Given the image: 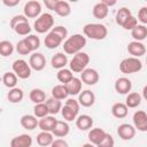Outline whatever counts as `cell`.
I'll list each match as a JSON object with an SVG mask.
<instances>
[{
	"label": "cell",
	"mask_w": 147,
	"mask_h": 147,
	"mask_svg": "<svg viewBox=\"0 0 147 147\" xmlns=\"http://www.w3.org/2000/svg\"><path fill=\"white\" fill-rule=\"evenodd\" d=\"M20 123H21V125H22L23 129L29 130V131L34 130V129L39 125V121L37 119V117H36L34 115H29V114L23 115V116L21 117Z\"/></svg>",
	"instance_id": "18"
},
{
	"label": "cell",
	"mask_w": 147,
	"mask_h": 147,
	"mask_svg": "<svg viewBox=\"0 0 147 147\" xmlns=\"http://www.w3.org/2000/svg\"><path fill=\"white\" fill-rule=\"evenodd\" d=\"M82 85H83L82 79L77 78V77H74V79L67 84L69 95H79L80 92H82Z\"/></svg>",
	"instance_id": "26"
},
{
	"label": "cell",
	"mask_w": 147,
	"mask_h": 147,
	"mask_svg": "<svg viewBox=\"0 0 147 147\" xmlns=\"http://www.w3.org/2000/svg\"><path fill=\"white\" fill-rule=\"evenodd\" d=\"M68 95H69V92H68L67 85L59 84L52 88V96L57 100H64L68 98Z\"/></svg>",
	"instance_id": "28"
},
{
	"label": "cell",
	"mask_w": 147,
	"mask_h": 147,
	"mask_svg": "<svg viewBox=\"0 0 147 147\" xmlns=\"http://www.w3.org/2000/svg\"><path fill=\"white\" fill-rule=\"evenodd\" d=\"M133 126L140 132H147V114L144 110H137L132 117Z\"/></svg>",
	"instance_id": "9"
},
{
	"label": "cell",
	"mask_w": 147,
	"mask_h": 147,
	"mask_svg": "<svg viewBox=\"0 0 147 147\" xmlns=\"http://www.w3.org/2000/svg\"><path fill=\"white\" fill-rule=\"evenodd\" d=\"M57 1L59 0H45L44 1V3H45V6L48 8V9H51V10H55V8H56V5H57Z\"/></svg>",
	"instance_id": "50"
},
{
	"label": "cell",
	"mask_w": 147,
	"mask_h": 147,
	"mask_svg": "<svg viewBox=\"0 0 147 147\" xmlns=\"http://www.w3.org/2000/svg\"><path fill=\"white\" fill-rule=\"evenodd\" d=\"M56 122H57V119H56L54 116L48 115V116H46V117L39 119V125H38V127H39L41 131L52 132L53 129L55 127Z\"/></svg>",
	"instance_id": "22"
},
{
	"label": "cell",
	"mask_w": 147,
	"mask_h": 147,
	"mask_svg": "<svg viewBox=\"0 0 147 147\" xmlns=\"http://www.w3.org/2000/svg\"><path fill=\"white\" fill-rule=\"evenodd\" d=\"M141 103V95L138 92H131L126 95L125 105L127 108H137Z\"/></svg>",
	"instance_id": "34"
},
{
	"label": "cell",
	"mask_w": 147,
	"mask_h": 147,
	"mask_svg": "<svg viewBox=\"0 0 147 147\" xmlns=\"http://www.w3.org/2000/svg\"><path fill=\"white\" fill-rule=\"evenodd\" d=\"M11 69L13 72H15V75L21 79H28L31 76V67L23 59L15 60L11 64Z\"/></svg>",
	"instance_id": "6"
},
{
	"label": "cell",
	"mask_w": 147,
	"mask_h": 147,
	"mask_svg": "<svg viewBox=\"0 0 147 147\" xmlns=\"http://www.w3.org/2000/svg\"><path fill=\"white\" fill-rule=\"evenodd\" d=\"M114 145H115V141H114L113 136L107 133L106 137L103 138V140L98 145V147H114Z\"/></svg>",
	"instance_id": "46"
},
{
	"label": "cell",
	"mask_w": 147,
	"mask_h": 147,
	"mask_svg": "<svg viewBox=\"0 0 147 147\" xmlns=\"http://www.w3.org/2000/svg\"><path fill=\"white\" fill-rule=\"evenodd\" d=\"M136 127L131 124L123 123L117 127V134L122 140H131L136 136Z\"/></svg>",
	"instance_id": "11"
},
{
	"label": "cell",
	"mask_w": 147,
	"mask_h": 147,
	"mask_svg": "<svg viewBox=\"0 0 147 147\" xmlns=\"http://www.w3.org/2000/svg\"><path fill=\"white\" fill-rule=\"evenodd\" d=\"M76 126L80 131H87L91 130L93 126V118L90 115H79L76 118Z\"/></svg>",
	"instance_id": "20"
},
{
	"label": "cell",
	"mask_w": 147,
	"mask_h": 147,
	"mask_svg": "<svg viewBox=\"0 0 147 147\" xmlns=\"http://www.w3.org/2000/svg\"><path fill=\"white\" fill-rule=\"evenodd\" d=\"M142 69V63L137 57H126L123 59L119 63V70L123 74H136Z\"/></svg>",
	"instance_id": "5"
},
{
	"label": "cell",
	"mask_w": 147,
	"mask_h": 147,
	"mask_svg": "<svg viewBox=\"0 0 147 147\" xmlns=\"http://www.w3.org/2000/svg\"><path fill=\"white\" fill-rule=\"evenodd\" d=\"M82 147H94V145L91 144V142H87V144H84Z\"/></svg>",
	"instance_id": "54"
},
{
	"label": "cell",
	"mask_w": 147,
	"mask_h": 147,
	"mask_svg": "<svg viewBox=\"0 0 147 147\" xmlns=\"http://www.w3.org/2000/svg\"><path fill=\"white\" fill-rule=\"evenodd\" d=\"M31 146H32V137L25 133L16 136L10 140V147H31Z\"/></svg>",
	"instance_id": "14"
},
{
	"label": "cell",
	"mask_w": 147,
	"mask_h": 147,
	"mask_svg": "<svg viewBox=\"0 0 147 147\" xmlns=\"http://www.w3.org/2000/svg\"><path fill=\"white\" fill-rule=\"evenodd\" d=\"M51 64L54 69H57V70L65 68V65L68 64V57L65 53H61V52L55 53L51 59Z\"/></svg>",
	"instance_id": "17"
},
{
	"label": "cell",
	"mask_w": 147,
	"mask_h": 147,
	"mask_svg": "<svg viewBox=\"0 0 147 147\" xmlns=\"http://www.w3.org/2000/svg\"><path fill=\"white\" fill-rule=\"evenodd\" d=\"M146 64H147V55H146Z\"/></svg>",
	"instance_id": "55"
},
{
	"label": "cell",
	"mask_w": 147,
	"mask_h": 147,
	"mask_svg": "<svg viewBox=\"0 0 147 147\" xmlns=\"http://www.w3.org/2000/svg\"><path fill=\"white\" fill-rule=\"evenodd\" d=\"M65 106L67 107H69V108H71L75 113H79V108H80V105H79V102H78V100H75V99H68L67 101H65Z\"/></svg>",
	"instance_id": "47"
},
{
	"label": "cell",
	"mask_w": 147,
	"mask_h": 147,
	"mask_svg": "<svg viewBox=\"0 0 147 147\" xmlns=\"http://www.w3.org/2000/svg\"><path fill=\"white\" fill-rule=\"evenodd\" d=\"M59 16L61 17H67L71 14V7L69 5L68 1H63V0H59L57 1V5H56V8L54 10Z\"/></svg>",
	"instance_id": "30"
},
{
	"label": "cell",
	"mask_w": 147,
	"mask_h": 147,
	"mask_svg": "<svg viewBox=\"0 0 147 147\" xmlns=\"http://www.w3.org/2000/svg\"><path fill=\"white\" fill-rule=\"evenodd\" d=\"M23 15L26 16L28 18H38L40 15H41V5L39 1H36V0H31V1H28L25 5H24V8H23Z\"/></svg>",
	"instance_id": "7"
},
{
	"label": "cell",
	"mask_w": 147,
	"mask_h": 147,
	"mask_svg": "<svg viewBox=\"0 0 147 147\" xmlns=\"http://www.w3.org/2000/svg\"><path fill=\"white\" fill-rule=\"evenodd\" d=\"M130 16H132L131 10H130L129 8H126V7H122V8H119V9L117 10L116 16H115V21H116V23H117L118 25L122 26V25L124 24V22H125Z\"/></svg>",
	"instance_id": "36"
},
{
	"label": "cell",
	"mask_w": 147,
	"mask_h": 147,
	"mask_svg": "<svg viewBox=\"0 0 147 147\" xmlns=\"http://www.w3.org/2000/svg\"><path fill=\"white\" fill-rule=\"evenodd\" d=\"M33 114H34V116L37 118H44V117L48 116L49 115V110H48V107H47L46 102L34 105V107H33Z\"/></svg>",
	"instance_id": "37"
},
{
	"label": "cell",
	"mask_w": 147,
	"mask_h": 147,
	"mask_svg": "<svg viewBox=\"0 0 147 147\" xmlns=\"http://www.w3.org/2000/svg\"><path fill=\"white\" fill-rule=\"evenodd\" d=\"M14 45H13V42L11 41H9V40H2V41H0V54L2 55V56H9V55H11L13 54V52H14Z\"/></svg>",
	"instance_id": "38"
},
{
	"label": "cell",
	"mask_w": 147,
	"mask_h": 147,
	"mask_svg": "<svg viewBox=\"0 0 147 147\" xmlns=\"http://www.w3.org/2000/svg\"><path fill=\"white\" fill-rule=\"evenodd\" d=\"M137 25H138V18H136V17L132 15V16H130V17L124 22V24L122 25V28H123L124 30L132 31Z\"/></svg>",
	"instance_id": "43"
},
{
	"label": "cell",
	"mask_w": 147,
	"mask_h": 147,
	"mask_svg": "<svg viewBox=\"0 0 147 147\" xmlns=\"http://www.w3.org/2000/svg\"><path fill=\"white\" fill-rule=\"evenodd\" d=\"M99 72L95 69L92 68H86L82 74H80V79L84 84L88 85V86H93L99 82Z\"/></svg>",
	"instance_id": "10"
},
{
	"label": "cell",
	"mask_w": 147,
	"mask_h": 147,
	"mask_svg": "<svg viewBox=\"0 0 147 147\" xmlns=\"http://www.w3.org/2000/svg\"><path fill=\"white\" fill-rule=\"evenodd\" d=\"M69 132H70V126L65 121H57L55 124V127L52 131L53 136L57 138H64L69 134Z\"/></svg>",
	"instance_id": "19"
},
{
	"label": "cell",
	"mask_w": 147,
	"mask_h": 147,
	"mask_svg": "<svg viewBox=\"0 0 147 147\" xmlns=\"http://www.w3.org/2000/svg\"><path fill=\"white\" fill-rule=\"evenodd\" d=\"M16 52L20 55H29L31 53V49H30L28 42L25 41V39H22L16 44Z\"/></svg>",
	"instance_id": "42"
},
{
	"label": "cell",
	"mask_w": 147,
	"mask_h": 147,
	"mask_svg": "<svg viewBox=\"0 0 147 147\" xmlns=\"http://www.w3.org/2000/svg\"><path fill=\"white\" fill-rule=\"evenodd\" d=\"M54 28V17L49 13H42L33 23V29L38 33H46Z\"/></svg>",
	"instance_id": "4"
},
{
	"label": "cell",
	"mask_w": 147,
	"mask_h": 147,
	"mask_svg": "<svg viewBox=\"0 0 147 147\" xmlns=\"http://www.w3.org/2000/svg\"><path fill=\"white\" fill-rule=\"evenodd\" d=\"M2 3L7 7H15L20 3V0H2Z\"/></svg>",
	"instance_id": "51"
},
{
	"label": "cell",
	"mask_w": 147,
	"mask_h": 147,
	"mask_svg": "<svg viewBox=\"0 0 147 147\" xmlns=\"http://www.w3.org/2000/svg\"><path fill=\"white\" fill-rule=\"evenodd\" d=\"M29 98L34 105L42 103L44 101H46V93L41 88H33V90H31Z\"/></svg>",
	"instance_id": "31"
},
{
	"label": "cell",
	"mask_w": 147,
	"mask_h": 147,
	"mask_svg": "<svg viewBox=\"0 0 147 147\" xmlns=\"http://www.w3.org/2000/svg\"><path fill=\"white\" fill-rule=\"evenodd\" d=\"M132 88V83L126 77H119L115 82V91L118 94H129Z\"/></svg>",
	"instance_id": "13"
},
{
	"label": "cell",
	"mask_w": 147,
	"mask_h": 147,
	"mask_svg": "<svg viewBox=\"0 0 147 147\" xmlns=\"http://www.w3.org/2000/svg\"><path fill=\"white\" fill-rule=\"evenodd\" d=\"M101 2H103L108 8L111 7V6H115V5H116V0H102Z\"/></svg>",
	"instance_id": "52"
},
{
	"label": "cell",
	"mask_w": 147,
	"mask_h": 147,
	"mask_svg": "<svg viewBox=\"0 0 147 147\" xmlns=\"http://www.w3.org/2000/svg\"><path fill=\"white\" fill-rule=\"evenodd\" d=\"M78 102H79L80 106L88 108V107H91V106L94 105V102H95V95H94V93L92 91L84 90L78 95Z\"/></svg>",
	"instance_id": "15"
},
{
	"label": "cell",
	"mask_w": 147,
	"mask_h": 147,
	"mask_svg": "<svg viewBox=\"0 0 147 147\" xmlns=\"http://www.w3.org/2000/svg\"><path fill=\"white\" fill-rule=\"evenodd\" d=\"M51 147H69V145H68V142L64 139L59 138V139H55L53 141V144L51 145Z\"/></svg>",
	"instance_id": "49"
},
{
	"label": "cell",
	"mask_w": 147,
	"mask_h": 147,
	"mask_svg": "<svg viewBox=\"0 0 147 147\" xmlns=\"http://www.w3.org/2000/svg\"><path fill=\"white\" fill-rule=\"evenodd\" d=\"M106 134H107V132L103 129H101V127H94V129H91L88 131V136L87 137H88V140H90L91 144L98 146L103 140V138L106 137Z\"/></svg>",
	"instance_id": "16"
},
{
	"label": "cell",
	"mask_w": 147,
	"mask_h": 147,
	"mask_svg": "<svg viewBox=\"0 0 147 147\" xmlns=\"http://www.w3.org/2000/svg\"><path fill=\"white\" fill-rule=\"evenodd\" d=\"M61 114H62V117L67 121V122H71V121H74V119H76L77 118V113H75L71 108H69V107H67L65 105L62 107V110H61Z\"/></svg>",
	"instance_id": "41"
},
{
	"label": "cell",
	"mask_w": 147,
	"mask_h": 147,
	"mask_svg": "<svg viewBox=\"0 0 147 147\" xmlns=\"http://www.w3.org/2000/svg\"><path fill=\"white\" fill-rule=\"evenodd\" d=\"M56 78L60 83H62L63 85H67L69 82H71L74 79V74L70 69H67V68H63L61 70L57 71L56 74Z\"/></svg>",
	"instance_id": "33"
},
{
	"label": "cell",
	"mask_w": 147,
	"mask_h": 147,
	"mask_svg": "<svg viewBox=\"0 0 147 147\" xmlns=\"http://www.w3.org/2000/svg\"><path fill=\"white\" fill-rule=\"evenodd\" d=\"M127 113H129V108L123 102H116L111 107V114L116 118H124L127 116Z\"/></svg>",
	"instance_id": "23"
},
{
	"label": "cell",
	"mask_w": 147,
	"mask_h": 147,
	"mask_svg": "<svg viewBox=\"0 0 147 147\" xmlns=\"http://www.w3.org/2000/svg\"><path fill=\"white\" fill-rule=\"evenodd\" d=\"M17 76L15 75V72H11V71H7L3 74L2 76V83L6 87H8L9 90L10 88H14L16 87V84H17Z\"/></svg>",
	"instance_id": "35"
},
{
	"label": "cell",
	"mask_w": 147,
	"mask_h": 147,
	"mask_svg": "<svg viewBox=\"0 0 147 147\" xmlns=\"http://www.w3.org/2000/svg\"><path fill=\"white\" fill-rule=\"evenodd\" d=\"M24 39L28 42L31 52H33V53H34V51H37L40 47V39H39L38 36H36V34H29Z\"/></svg>",
	"instance_id": "39"
},
{
	"label": "cell",
	"mask_w": 147,
	"mask_h": 147,
	"mask_svg": "<svg viewBox=\"0 0 147 147\" xmlns=\"http://www.w3.org/2000/svg\"><path fill=\"white\" fill-rule=\"evenodd\" d=\"M24 98V92L20 87H14L10 88L9 92L7 93V99L11 103H20Z\"/></svg>",
	"instance_id": "27"
},
{
	"label": "cell",
	"mask_w": 147,
	"mask_h": 147,
	"mask_svg": "<svg viewBox=\"0 0 147 147\" xmlns=\"http://www.w3.org/2000/svg\"><path fill=\"white\" fill-rule=\"evenodd\" d=\"M126 49H127L129 54L132 55V57H137V59H139L140 56H142V55L146 54V47H145V45L142 42L136 41V40L129 42Z\"/></svg>",
	"instance_id": "12"
},
{
	"label": "cell",
	"mask_w": 147,
	"mask_h": 147,
	"mask_svg": "<svg viewBox=\"0 0 147 147\" xmlns=\"http://www.w3.org/2000/svg\"><path fill=\"white\" fill-rule=\"evenodd\" d=\"M84 36L93 40H103L108 34V29L101 23H88L83 28Z\"/></svg>",
	"instance_id": "2"
},
{
	"label": "cell",
	"mask_w": 147,
	"mask_h": 147,
	"mask_svg": "<svg viewBox=\"0 0 147 147\" xmlns=\"http://www.w3.org/2000/svg\"><path fill=\"white\" fill-rule=\"evenodd\" d=\"M51 31H52V32H54L55 34H57L62 40H64V39H67V38H68V30H67V28H64L63 25L54 26Z\"/></svg>",
	"instance_id": "44"
},
{
	"label": "cell",
	"mask_w": 147,
	"mask_h": 147,
	"mask_svg": "<svg viewBox=\"0 0 147 147\" xmlns=\"http://www.w3.org/2000/svg\"><path fill=\"white\" fill-rule=\"evenodd\" d=\"M13 30L20 36H29L31 32V26H30L29 22H23V23L17 24Z\"/></svg>",
	"instance_id": "40"
},
{
	"label": "cell",
	"mask_w": 147,
	"mask_h": 147,
	"mask_svg": "<svg viewBox=\"0 0 147 147\" xmlns=\"http://www.w3.org/2000/svg\"><path fill=\"white\" fill-rule=\"evenodd\" d=\"M86 45V37L80 33H75L70 37H68L63 42V51L65 54L75 55L85 47Z\"/></svg>",
	"instance_id": "1"
},
{
	"label": "cell",
	"mask_w": 147,
	"mask_h": 147,
	"mask_svg": "<svg viewBox=\"0 0 147 147\" xmlns=\"http://www.w3.org/2000/svg\"><path fill=\"white\" fill-rule=\"evenodd\" d=\"M54 141V136L52 132H46V131H41L38 136H37V144L40 147H47L51 146Z\"/></svg>",
	"instance_id": "24"
},
{
	"label": "cell",
	"mask_w": 147,
	"mask_h": 147,
	"mask_svg": "<svg viewBox=\"0 0 147 147\" xmlns=\"http://www.w3.org/2000/svg\"><path fill=\"white\" fill-rule=\"evenodd\" d=\"M138 20L142 23V25L147 24V7H141L138 11Z\"/></svg>",
	"instance_id": "48"
},
{
	"label": "cell",
	"mask_w": 147,
	"mask_h": 147,
	"mask_svg": "<svg viewBox=\"0 0 147 147\" xmlns=\"http://www.w3.org/2000/svg\"><path fill=\"white\" fill-rule=\"evenodd\" d=\"M131 36L136 41H142L144 39L147 38V28L142 24H138L132 31H131Z\"/></svg>",
	"instance_id": "32"
},
{
	"label": "cell",
	"mask_w": 147,
	"mask_h": 147,
	"mask_svg": "<svg viewBox=\"0 0 147 147\" xmlns=\"http://www.w3.org/2000/svg\"><path fill=\"white\" fill-rule=\"evenodd\" d=\"M142 96L145 100H147V85L144 86V88H142Z\"/></svg>",
	"instance_id": "53"
},
{
	"label": "cell",
	"mask_w": 147,
	"mask_h": 147,
	"mask_svg": "<svg viewBox=\"0 0 147 147\" xmlns=\"http://www.w3.org/2000/svg\"><path fill=\"white\" fill-rule=\"evenodd\" d=\"M29 64H30L31 69H33L36 71H41L46 67V57H45V55L42 53L34 52V53H32L30 55Z\"/></svg>",
	"instance_id": "8"
},
{
	"label": "cell",
	"mask_w": 147,
	"mask_h": 147,
	"mask_svg": "<svg viewBox=\"0 0 147 147\" xmlns=\"http://www.w3.org/2000/svg\"><path fill=\"white\" fill-rule=\"evenodd\" d=\"M46 105H47V107H48V110H49V115H56V114H59L61 110H62V103H61V100H57V99H55V98H49V99H47L46 101Z\"/></svg>",
	"instance_id": "29"
},
{
	"label": "cell",
	"mask_w": 147,
	"mask_h": 147,
	"mask_svg": "<svg viewBox=\"0 0 147 147\" xmlns=\"http://www.w3.org/2000/svg\"><path fill=\"white\" fill-rule=\"evenodd\" d=\"M23 22H29L26 16H24V15H15V16H14V17L10 20L9 24H10V28H11V29H14V28H15L17 24L23 23Z\"/></svg>",
	"instance_id": "45"
},
{
	"label": "cell",
	"mask_w": 147,
	"mask_h": 147,
	"mask_svg": "<svg viewBox=\"0 0 147 147\" xmlns=\"http://www.w3.org/2000/svg\"><path fill=\"white\" fill-rule=\"evenodd\" d=\"M88 63H90V55L87 53H85V52H79V53L75 54L74 57L70 60L69 69L72 72L82 74L86 69Z\"/></svg>",
	"instance_id": "3"
},
{
	"label": "cell",
	"mask_w": 147,
	"mask_h": 147,
	"mask_svg": "<svg viewBox=\"0 0 147 147\" xmlns=\"http://www.w3.org/2000/svg\"><path fill=\"white\" fill-rule=\"evenodd\" d=\"M44 42H45V46H46L47 48L54 49V48H57L59 46H61V44L63 42V40H62L57 34H55L54 32L49 31V32L46 34V37H45V39H44Z\"/></svg>",
	"instance_id": "21"
},
{
	"label": "cell",
	"mask_w": 147,
	"mask_h": 147,
	"mask_svg": "<svg viewBox=\"0 0 147 147\" xmlns=\"http://www.w3.org/2000/svg\"><path fill=\"white\" fill-rule=\"evenodd\" d=\"M93 16L98 20H103L108 16V13H109V8L103 3V2H98L94 5L93 7Z\"/></svg>",
	"instance_id": "25"
}]
</instances>
